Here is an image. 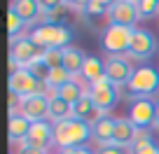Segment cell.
I'll use <instances>...</instances> for the list:
<instances>
[{"label": "cell", "instance_id": "obj_1", "mask_svg": "<svg viewBox=\"0 0 159 154\" xmlns=\"http://www.w3.org/2000/svg\"><path fill=\"white\" fill-rule=\"evenodd\" d=\"M91 138V126L80 119H68L54 124V145L63 149L70 147H84V143Z\"/></svg>", "mask_w": 159, "mask_h": 154}, {"label": "cell", "instance_id": "obj_2", "mask_svg": "<svg viewBox=\"0 0 159 154\" xmlns=\"http://www.w3.org/2000/svg\"><path fill=\"white\" fill-rule=\"evenodd\" d=\"M28 37L40 49H66L70 47L68 42L73 40V30L68 26H38L30 30Z\"/></svg>", "mask_w": 159, "mask_h": 154}, {"label": "cell", "instance_id": "obj_3", "mask_svg": "<svg viewBox=\"0 0 159 154\" xmlns=\"http://www.w3.org/2000/svg\"><path fill=\"white\" fill-rule=\"evenodd\" d=\"M47 91H49L47 82L35 80L26 68H19V70L10 73V94L14 98L21 100V98H28V96H47Z\"/></svg>", "mask_w": 159, "mask_h": 154}, {"label": "cell", "instance_id": "obj_4", "mask_svg": "<svg viewBox=\"0 0 159 154\" xmlns=\"http://www.w3.org/2000/svg\"><path fill=\"white\" fill-rule=\"evenodd\" d=\"M134 30H136V28H126V26L108 24V26H105V30L101 33V47H103L110 56L129 54L131 40H134Z\"/></svg>", "mask_w": 159, "mask_h": 154}, {"label": "cell", "instance_id": "obj_5", "mask_svg": "<svg viewBox=\"0 0 159 154\" xmlns=\"http://www.w3.org/2000/svg\"><path fill=\"white\" fill-rule=\"evenodd\" d=\"M126 89L136 98H148V96L157 94L159 91V73L152 65H138L134 70V75H131Z\"/></svg>", "mask_w": 159, "mask_h": 154}, {"label": "cell", "instance_id": "obj_6", "mask_svg": "<svg viewBox=\"0 0 159 154\" xmlns=\"http://www.w3.org/2000/svg\"><path fill=\"white\" fill-rule=\"evenodd\" d=\"M38 59H42V49L30 37H16V40H12V51H10V68L12 70L28 68Z\"/></svg>", "mask_w": 159, "mask_h": 154}, {"label": "cell", "instance_id": "obj_7", "mask_svg": "<svg viewBox=\"0 0 159 154\" xmlns=\"http://www.w3.org/2000/svg\"><path fill=\"white\" fill-rule=\"evenodd\" d=\"M89 96H91V100H94V105H96L101 117H108V112L117 105V98H119L117 86H115L108 77H101L94 84H89Z\"/></svg>", "mask_w": 159, "mask_h": 154}, {"label": "cell", "instance_id": "obj_8", "mask_svg": "<svg viewBox=\"0 0 159 154\" xmlns=\"http://www.w3.org/2000/svg\"><path fill=\"white\" fill-rule=\"evenodd\" d=\"M49 145H54V124L35 121V124H30V131L26 135V140L19 145V149H42V152H47Z\"/></svg>", "mask_w": 159, "mask_h": 154}, {"label": "cell", "instance_id": "obj_9", "mask_svg": "<svg viewBox=\"0 0 159 154\" xmlns=\"http://www.w3.org/2000/svg\"><path fill=\"white\" fill-rule=\"evenodd\" d=\"M19 114L26 117L30 124L47 121L49 117V96H28L19 100Z\"/></svg>", "mask_w": 159, "mask_h": 154}, {"label": "cell", "instance_id": "obj_10", "mask_svg": "<svg viewBox=\"0 0 159 154\" xmlns=\"http://www.w3.org/2000/svg\"><path fill=\"white\" fill-rule=\"evenodd\" d=\"M157 51V37L145 28H136L134 30V40H131V49H129V59L136 61H145Z\"/></svg>", "mask_w": 159, "mask_h": 154}, {"label": "cell", "instance_id": "obj_11", "mask_svg": "<svg viewBox=\"0 0 159 154\" xmlns=\"http://www.w3.org/2000/svg\"><path fill=\"white\" fill-rule=\"evenodd\" d=\"M154 112H157V103L152 98H136L129 108V119L136 129H148L154 124Z\"/></svg>", "mask_w": 159, "mask_h": 154}, {"label": "cell", "instance_id": "obj_12", "mask_svg": "<svg viewBox=\"0 0 159 154\" xmlns=\"http://www.w3.org/2000/svg\"><path fill=\"white\" fill-rule=\"evenodd\" d=\"M134 70L136 68H131L129 59H124V56H108V61H105V77L115 86H126Z\"/></svg>", "mask_w": 159, "mask_h": 154}, {"label": "cell", "instance_id": "obj_13", "mask_svg": "<svg viewBox=\"0 0 159 154\" xmlns=\"http://www.w3.org/2000/svg\"><path fill=\"white\" fill-rule=\"evenodd\" d=\"M108 19H110V24L136 28V21L140 16H138V10H136V2H131V0H115L112 7H110Z\"/></svg>", "mask_w": 159, "mask_h": 154}, {"label": "cell", "instance_id": "obj_14", "mask_svg": "<svg viewBox=\"0 0 159 154\" xmlns=\"http://www.w3.org/2000/svg\"><path fill=\"white\" fill-rule=\"evenodd\" d=\"M110 7H112L110 0H87V2H75V10H77L80 16L87 21V26H94V24H91L94 19L108 16Z\"/></svg>", "mask_w": 159, "mask_h": 154}, {"label": "cell", "instance_id": "obj_15", "mask_svg": "<svg viewBox=\"0 0 159 154\" xmlns=\"http://www.w3.org/2000/svg\"><path fill=\"white\" fill-rule=\"evenodd\" d=\"M136 133H138V129L131 124L129 117H126V119H117L115 121L112 143L110 145H115V147H119V149H124V147L131 149V145H134V140H136Z\"/></svg>", "mask_w": 159, "mask_h": 154}, {"label": "cell", "instance_id": "obj_16", "mask_svg": "<svg viewBox=\"0 0 159 154\" xmlns=\"http://www.w3.org/2000/svg\"><path fill=\"white\" fill-rule=\"evenodd\" d=\"M84 61H87V54L77 47H66L63 49V68L68 70V75L73 80L82 77V68H84Z\"/></svg>", "mask_w": 159, "mask_h": 154}, {"label": "cell", "instance_id": "obj_17", "mask_svg": "<svg viewBox=\"0 0 159 154\" xmlns=\"http://www.w3.org/2000/svg\"><path fill=\"white\" fill-rule=\"evenodd\" d=\"M42 5V26H63V19L68 14V2H40Z\"/></svg>", "mask_w": 159, "mask_h": 154}, {"label": "cell", "instance_id": "obj_18", "mask_svg": "<svg viewBox=\"0 0 159 154\" xmlns=\"http://www.w3.org/2000/svg\"><path fill=\"white\" fill-rule=\"evenodd\" d=\"M10 10H14L26 26L38 21V19H42V5H40L38 0H19V2H12Z\"/></svg>", "mask_w": 159, "mask_h": 154}, {"label": "cell", "instance_id": "obj_19", "mask_svg": "<svg viewBox=\"0 0 159 154\" xmlns=\"http://www.w3.org/2000/svg\"><path fill=\"white\" fill-rule=\"evenodd\" d=\"M115 121L117 119H112V117H98V119L94 121V126H91V138H94L96 143H101V147L112 143Z\"/></svg>", "mask_w": 159, "mask_h": 154}, {"label": "cell", "instance_id": "obj_20", "mask_svg": "<svg viewBox=\"0 0 159 154\" xmlns=\"http://www.w3.org/2000/svg\"><path fill=\"white\" fill-rule=\"evenodd\" d=\"M49 119H52V124L73 119V105H70L68 100H63L61 96L52 94L49 96Z\"/></svg>", "mask_w": 159, "mask_h": 154}, {"label": "cell", "instance_id": "obj_21", "mask_svg": "<svg viewBox=\"0 0 159 154\" xmlns=\"http://www.w3.org/2000/svg\"><path fill=\"white\" fill-rule=\"evenodd\" d=\"M30 131V121L26 117H21L19 112L16 114H10V124H7V133H10V143H24L26 135Z\"/></svg>", "mask_w": 159, "mask_h": 154}, {"label": "cell", "instance_id": "obj_22", "mask_svg": "<svg viewBox=\"0 0 159 154\" xmlns=\"http://www.w3.org/2000/svg\"><path fill=\"white\" fill-rule=\"evenodd\" d=\"M105 77V61L98 56H87L84 68H82V80H87L89 84H94L96 80Z\"/></svg>", "mask_w": 159, "mask_h": 154}, {"label": "cell", "instance_id": "obj_23", "mask_svg": "<svg viewBox=\"0 0 159 154\" xmlns=\"http://www.w3.org/2000/svg\"><path fill=\"white\" fill-rule=\"evenodd\" d=\"M94 114H98V110H96V105H94V100H91V96H89V91H87L82 98L77 100V103H73V119H80V121H87V119H91Z\"/></svg>", "mask_w": 159, "mask_h": 154}, {"label": "cell", "instance_id": "obj_24", "mask_svg": "<svg viewBox=\"0 0 159 154\" xmlns=\"http://www.w3.org/2000/svg\"><path fill=\"white\" fill-rule=\"evenodd\" d=\"M52 94H56V96H61V98H63V100H68V103H70V105H73V103H77V100H80V98H82V96H84V94H87V91H84V89H82V86H80V84H77V82H75V80H70V82H68V84H63V86H61V89H56V91H52Z\"/></svg>", "mask_w": 159, "mask_h": 154}, {"label": "cell", "instance_id": "obj_25", "mask_svg": "<svg viewBox=\"0 0 159 154\" xmlns=\"http://www.w3.org/2000/svg\"><path fill=\"white\" fill-rule=\"evenodd\" d=\"M73 80L68 75V70L61 65V68H54V70H49V75H47V86H49L52 91H56V89H61L63 84H68V82Z\"/></svg>", "mask_w": 159, "mask_h": 154}, {"label": "cell", "instance_id": "obj_26", "mask_svg": "<svg viewBox=\"0 0 159 154\" xmlns=\"http://www.w3.org/2000/svg\"><path fill=\"white\" fill-rule=\"evenodd\" d=\"M42 63L49 70L61 68V63H63V49H42Z\"/></svg>", "mask_w": 159, "mask_h": 154}, {"label": "cell", "instance_id": "obj_27", "mask_svg": "<svg viewBox=\"0 0 159 154\" xmlns=\"http://www.w3.org/2000/svg\"><path fill=\"white\" fill-rule=\"evenodd\" d=\"M136 10L140 19H150L159 12V0H136Z\"/></svg>", "mask_w": 159, "mask_h": 154}, {"label": "cell", "instance_id": "obj_28", "mask_svg": "<svg viewBox=\"0 0 159 154\" xmlns=\"http://www.w3.org/2000/svg\"><path fill=\"white\" fill-rule=\"evenodd\" d=\"M24 28H26V24L19 19V14H16L14 10H10V12H7V30H10V37H12V40L21 37L19 33H21Z\"/></svg>", "mask_w": 159, "mask_h": 154}, {"label": "cell", "instance_id": "obj_29", "mask_svg": "<svg viewBox=\"0 0 159 154\" xmlns=\"http://www.w3.org/2000/svg\"><path fill=\"white\" fill-rule=\"evenodd\" d=\"M26 70H28V73L33 75L35 80H42V82H47V75H49V68H47V65L42 63V59H38L35 63H30Z\"/></svg>", "mask_w": 159, "mask_h": 154}, {"label": "cell", "instance_id": "obj_30", "mask_svg": "<svg viewBox=\"0 0 159 154\" xmlns=\"http://www.w3.org/2000/svg\"><path fill=\"white\" fill-rule=\"evenodd\" d=\"M150 133H148V129H138V133H136V140H134V145H131V154H136L143 145H148L150 143Z\"/></svg>", "mask_w": 159, "mask_h": 154}, {"label": "cell", "instance_id": "obj_31", "mask_svg": "<svg viewBox=\"0 0 159 154\" xmlns=\"http://www.w3.org/2000/svg\"><path fill=\"white\" fill-rule=\"evenodd\" d=\"M136 154H159V145L154 143V140H150V143L143 145V147H140Z\"/></svg>", "mask_w": 159, "mask_h": 154}, {"label": "cell", "instance_id": "obj_32", "mask_svg": "<svg viewBox=\"0 0 159 154\" xmlns=\"http://www.w3.org/2000/svg\"><path fill=\"white\" fill-rule=\"evenodd\" d=\"M96 154H124V149L115 147V145H105V147H101Z\"/></svg>", "mask_w": 159, "mask_h": 154}, {"label": "cell", "instance_id": "obj_33", "mask_svg": "<svg viewBox=\"0 0 159 154\" xmlns=\"http://www.w3.org/2000/svg\"><path fill=\"white\" fill-rule=\"evenodd\" d=\"M61 154H94L89 147H70V149H63Z\"/></svg>", "mask_w": 159, "mask_h": 154}, {"label": "cell", "instance_id": "obj_34", "mask_svg": "<svg viewBox=\"0 0 159 154\" xmlns=\"http://www.w3.org/2000/svg\"><path fill=\"white\" fill-rule=\"evenodd\" d=\"M19 154H47L42 149H19Z\"/></svg>", "mask_w": 159, "mask_h": 154}, {"label": "cell", "instance_id": "obj_35", "mask_svg": "<svg viewBox=\"0 0 159 154\" xmlns=\"http://www.w3.org/2000/svg\"><path fill=\"white\" fill-rule=\"evenodd\" d=\"M154 129H159V103H157V112H154Z\"/></svg>", "mask_w": 159, "mask_h": 154}]
</instances>
